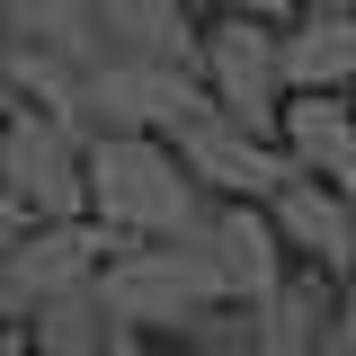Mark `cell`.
<instances>
[{"instance_id": "6da1fadb", "label": "cell", "mask_w": 356, "mask_h": 356, "mask_svg": "<svg viewBox=\"0 0 356 356\" xmlns=\"http://www.w3.org/2000/svg\"><path fill=\"white\" fill-rule=\"evenodd\" d=\"M89 214L116 241H178L205 214V187L170 134H89Z\"/></svg>"}, {"instance_id": "7a4b0ae2", "label": "cell", "mask_w": 356, "mask_h": 356, "mask_svg": "<svg viewBox=\"0 0 356 356\" xmlns=\"http://www.w3.org/2000/svg\"><path fill=\"white\" fill-rule=\"evenodd\" d=\"M214 294L222 285H214V267L196 259V241H116L107 267H98V303L116 312L125 330L161 339V348H170Z\"/></svg>"}, {"instance_id": "3957f363", "label": "cell", "mask_w": 356, "mask_h": 356, "mask_svg": "<svg viewBox=\"0 0 356 356\" xmlns=\"http://www.w3.org/2000/svg\"><path fill=\"white\" fill-rule=\"evenodd\" d=\"M0 205L9 222H63L89 214V134L54 107H9L0 143Z\"/></svg>"}, {"instance_id": "277c9868", "label": "cell", "mask_w": 356, "mask_h": 356, "mask_svg": "<svg viewBox=\"0 0 356 356\" xmlns=\"http://www.w3.org/2000/svg\"><path fill=\"white\" fill-rule=\"evenodd\" d=\"M196 72L214 89L222 116L276 134L285 98H294V72H285V27L276 18H250V9H214L205 36H196Z\"/></svg>"}, {"instance_id": "5b68a950", "label": "cell", "mask_w": 356, "mask_h": 356, "mask_svg": "<svg viewBox=\"0 0 356 356\" xmlns=\"http://www.w3.org/2000/svg\"><path fill=\"white\" fill-rule=\"evenodd\" d=\"M178 241H196V259L214 267V285L232 303H267L285 276H294V250L259 196H205V214L187 222Z\"/></svg>"}, {"instance_id": "8992f818", "label": "cell", "mask_w": 356, "mask_h": 356, "mask_svg": "<svg viewBox=\"0 0 356 356\" xmlns=\"http://www.w3.org/2000/svg\"><path fill=\"white\" fill-rule=\"evenodd\" d=\"M178 161L196 170V187L205 196H276L285 178H294V161H285V143L259 125H241V116H222V107H205V116H187V125L170 134Z\"/></svg>"}, {"instance_id": "52a82bcc", "label": "cell", "mask_w": 356, "mask_h": 356, "mask_svg": "<svg viewBox=\"0 0 356 356\" xmlns=\"http://www.w3.org/2000/svg\"><path fill=\"white\" fill-rule=\"evenodd\" d=\"M116 250V232L98 214H63V222H18V241H9V276H18V303L44 312L63 303V294H89L98 285V267Z\"/></svg>"}, {"instance_id": "ba28073f", "label": "cell", "mask_w": 356, "mask_h": 356, "mask_svg": "<svg viewBox=\"0 0 356 356\" xmlns=\"http://www.w3.org/2000/svg\"><path fill=\"white\" fill-rule=\"evenodd\" d=\"M267 214H276L285 250H294L303 267H330V276H348V267H356V187L294 170L276 196H267Z\"/></svg>"}, {"instance_id": "9c48e42d", "label": "cell", "mask_w": 356, "mask_h": 356, "mask_svg": "<svg viewBox=\"0 0 356 356\" xmlns=\"http://www.w3.org/2000/svg\"><path fill=\"white\" fill-rule=\"evenodd\" d=\"M276 143H285L294 170L356 187V98L348 89H294L285 116H276Z\"/></svg>"}, {"instance_id": "30bf717a", "label": "cell", "mask_w": 356, "mask_h": 356, "mask_svg": "<svg viewBox=\"0 0 356 356\" xmlns=\"http://www.w3.org/2000/svg\"><path fill=\"white\" fill-rule=\"evenodd\" d=\"M339 303H348V294H339V276L294 259V276L259 303V356H312V348H321V330L339 321Z\"/></svg>"}, {"instance_id": "8fae6325", "label": "cell", "mask_w": 356, "mask_h": 356, "mask_svg": "<svg viewBox=\"0 0 356 356\" xmlns=\"http://www.w3.org/2000/svg\"><path fill=\"white\" fill-rule=\"evenodd\" d=\"M98 27H107V54L125 63H196V9L187 0H98Z\"/></svg>"}, {"instance_id": "7c38bea8", "label": "cell", "mask_w": 356, "mask_h": 356, "mask_svg": "<svg viewBox=\"0 0 356 356\" xmlns=\"http://www.w3.org/2000/svg\"><path fill=\"white\" fill-rule=\"evenodd\" d=\"M285 72H294V89H356V9H294Z\"/></svg>"}, {"instance_id": "4fadbf2b", "label": "cell", "mask_w": 356, "mask_h": 356, "mask_svg": "<svg viewBox=\"0 0 356 356\" xmlns=\"http://www.w3.org/2000/svg\"><path fill=\"white\" fill-rule=\"evenodd\" d=\"M107 339H116V312L98 303V285L27 312V356H107Z\"/></svg>"}, {"instance_id": "5bb4252c", "label": "cell", "mask_w": 356, "mask_h": 356, "mask_svg": "<svg viewBox=\"0 0 356 356\" xmlns=\"http://www.w3.org/2000/svg\"><path fill=\"white\" fill-rule=\"evenodd\" d=\"M170 356H259V303L214 294V303H205V312L170 339Z\"/></svg>"}, {"instance_id": "9a60e30c", "label": "cell", "mask_w": 356, "mask_h": 356, "mask_svg": "<svg viewBox=\"0 0 356 356\" xmlns=\"http://www.w3.org/2000/svg\"><path fill=\"white\" fill-rule=\"evenodd\" d=\"M9 241H18V222L0 214V330H18V321H27V303H18V276H9Z\"/></svg>"}, {"instance_id": "2e32d148", "label": "cell", "mask_w": 356, "mask_h": 356, "mask_svg": "<svg viewBox=\"0 0 356 356\" xmlns=\"http://www.w3.org/2000/svg\"><path fill=\"white\" fill-rule=\"evenodd\" d=\"M312 356H356V303H339V321L321 330V348Z\"/></svg>"}, {"instance_id": "e0dca14e", "label": "cell", "mask_w": 356, "mask_h": 356, "mask_svg": "<svg viewBox=\"0 0 356 356\" xmlns=\"http://www.w3.org/2000/svg\"><path fill=\"white\" fill-rule=\"evenodd\" d=\"M107 356H170V348H161V339H143V330H125V321H116V339H107Z\"/></svg>"}, {"instance_id": "ac0fdd59", "label": "cell", "mask_w": 356, "mask_h": 356, "mask_svg": "<svg viewBox=\"0 0 356 356\" xmlns=\"http://www.w3.org/2000/svg\"><path fill=\"white\" fill-rule=\"evenodd\" d=\"M214 9H250V18H276V27H285V18H294L303 0H214Z\"/></svg>"}, {"instance_id": "d6986e66", "label": "cell", "mask_w": 356, "mask_h": 356, "mask_svg": "<svg viewBox=\"0 0 356 356\" xmlns=\"http://www.w3.org/2000/svg\"><path fill=\"white\" fill-rule=\"evenodd\" d=\"M0 356H27V321H18V330H0Z\"/></svg>"}, {"instance_id": "ffe728a7", "label": "cell", "mask_w": 356, "mask_h": 356, "mask_svg": "<svg viewBox=\"0 0 356 356\" xmlns=\"http://www.w3.org/2000/svg\"><path fill=\"white\" fill-rule=\"evenodd\" d=\"M9 107H18V98H9V89H0V143H9ZM0 214H9V205H0Z\"/></svg>"}, {"instance_id": "44dd1931", "label": "cell", "mask_w": 356, "mask_h": 356, "mask_svg": "<svg viewBox=\"0 0 356 356\" xmlns=\"http://www.w3.org/2000/svg\"><path fill=\"white\" fill-rule=\"evenodd\" d=\"M303 9H356V0H303Z\"/></svg>"}, {"instance_id": "7402d4cb", "label": "cell", "mask_w": 356, "mask_h": 356, "mask_svg": "<svg viewBox=\"0 0 356 356\" xmlns=\"http://www.w3.org/2000/svg\"><path fill=\"white\" fill-rule=\"evenodd\" d=\"M339 294H348V303H356V267H348V276H339Z\"/></svg>"}, {"instance_id": "603a6c76", "label": "cell", "mask_w": 356, "mask_h": 356, "mask_svg": "<svg viewBox=\"0 0 356 356\" xmlns=\"http://www.w3.org/2000/svg\"><path fill=\"white\" fill-rule=\"evenodd\" d=\"M348 98H356V89H348Z\"/></svg>"}]
</instances>
